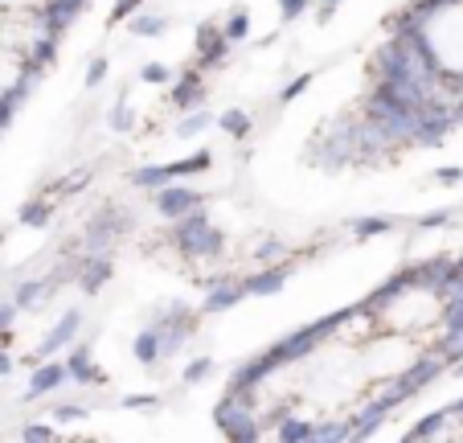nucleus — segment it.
<instances>
[{"instance_id": "nucleus-19", "label": "nucleus", "mask_w": 463, "mask_h": 443, "mask_svg": "<svg viewBox=\"0 0 463 443\" xmlns=\"http://www.w3.org/2000/svg\"><path fill=\"white\" fill-rule=\"evenodd\" d=\"M385 415H390V410H385V407H382V402H377V399H369L365 407H361L357 415L349 419V439H373V435L382 431Z\"/></svg>"}, {"instance_id": "nucleus-43", "label": "nucleus", "mask_w": 463, "mask_h": 443, "mask_svg": "<svg viewBox=\"0 0 463 443\" xmlns=\"http://www.w3.org/2000/svg\"><path fill=\"white\" fill-rule=\"evenodd\" d=\"M140 9H144V0H115V5H111V21L119 25V21H128L131 13H140Z\"/></svg>"}, {"instance_id": "nucleus-16", "label": "nucleus", "mask_w": 463, "mask_h": 443, "mask_svg": "<svg viewBox=\"0 0 463 443\" xmlns=\"http://www.w3.org/2000/svg\"><path fill=\"white\" fill-rule=\"evenodd\" d=\"M61 382H71V378H66V365H61V361H53V357H45V361H37V365H33V378H29L25 402L45 399V394H53Z\"/></svg>"}, {"instance_id": "nucleus-1", "label": "nucleus", "mask_w": 463, "mask_h": 443, "mask_svg": "<svg viewBox=\"0 0 463 443\" xmlns=\"http://www.w3.org/2000/svg\"><path fill=\"white\" fill-rule=\"evenodd\" d=\"M353 316H357V304L336 308V313H328V316H320V321H312V324H304V329H296V332H288V337H279L271 349H267V357L275 361V370L304 361V357L320 353L324 341L333 337V332H341L345 324L353 321Z\"/></svg>"}, {"instance_id": "nucleus-15", "label": "nucleus", "mask_w": 463, "mask_h": 443, "mask_svg": "<svg viewBox=\"0 0 463 443\" xmlns=\"http://www.w3.org/2000/svg\"><path fill=\"white\" fill-rule=\"evenodd\" d=\"M291 271H296V263H262V271H254V275H246V295H279L283 287H288Z\"/></svg>"}, {"instance_id": "nucleus-21", "label": "nucleus", "mask_w": 463, "mask_h": 443, "mask_svg": "<svg viewBox=\"0 0 463 443\" xmlns=\"http://www.w3.org/2000/svg\"><path fill=\"white\" fill-rule=\"evenodd\" d=\"M128 29H131V37H165L173 29V21L165 13H131Z\"/></svg>"}, {"instance_id": "nucleus-3", "label": "nucleus", "mask_w": 463, "mask_h": 443, "mask_svg": "<svg viewBox=\"0 0 463 443\" xmlns=\"http://www.w3.org/2000/svg\"><path fill=\"white\" fill-rule=\"evenodd\" d=\"M213 419H218L222 435L234 443H254L262 439V423L254 415V394H234L226 390V399L213 407Z\"/></svg>"}, {"instance_id": "nucleus-27", "label": "nucleus", "mask_w": 463, "mask_h": 443, "mask_svg": "<svg viewBox=\"0 0 463 443\" xmlns=\"http://www.w3.org/2000/svg\"><path fill=\"white\" fill-rule=\"evenodd\" d=\"M398 226V222H393V217H357V222H353V238H357V243H369V238H382V235H390V230Z\"/></svg>"}, {"instance_id": "nucleus-40", "label": "nucleus", "mask_w": 463, "mask_h": 443, "mask_svg": "<svg viewBox=\"0 0 463 443\" xmlns=\"http://www.w3.org/2000/svg\"><path fill=\"white\" fill-rule=\"evenodd\" d=\"M53 419H58V423H79V419H87V407H79V402H61V407H53Z\"/></svg>"}, {"instance_id": "nucleus-39", "label": "nucleus", "mask_w": 463, "mask_h": 443, "mask_svg": "<svg viewBox=\"0 0 463 443\" xmlns=\"http://www.w3.org/2000/svg\"><path fill=\"white\" fill-rule=\"evenodd\" d=\"M455 209H435V214H422L419 217V230H439V226H451Z\"/></svg>"}, {"instance_id": "nucleus-36", "label": "nucleus", "mask_w": 463, "mask_h": 443, "mask_svg": "<svg viewBox=\"0 0 463 443\" xmlns=\"http://www.w3.org/2000/svg\"><path fill=\"white\" fill-rule=\"evenodd\" d=\"M279 255H288V243H283V238H262L259 246H254V259L259 263H279Z\"/></svg>"}, {"instance_id": "nucleus-9", "label": "nucleus", "mask_w": 463, "mask_h": 443, "mask_svg": "<svg viewBox=\"0 0 463 443\" xmlns=\"http://www.w3.org/2000/svg\"><path fill=\"white\" fill-rule=\"evenodd\" d=\"M275 374V361L267 357V349L254 357H246V361L234 365V374H230V390L234 394H254L259 386H267V378Z\"/></svg>"}, {"instance_id": "nucleus-5", "label": "nucleus", "mask_w": 463, "mask_h": 443, "mask_svg": "<svg viewBox=\"0 0 463 443\" xmlns=\"http://www.w3.org/2000/svg\"><path fill=\"white\" fill-rule=\"evenodd\" d=\"M123 235H128V214H123L119 206H103L87 222V230H82V246L99 251V255H111V246L119 243Z\"/></svg>"}, {"instance_id": "nucleus-37", "label": "nucleus", "mask_w": 463, "mask_h": 443, "mask_svg": "<svg viewBox=\"0 0 463 443\" xmlns=\"http://www.w3.org/2000/svg\"><path fill=\"white\" fill-rule=\"evenodd\" d=\"M107 74H111V62H107L103 53H95V58L87 62V79H82V82H87V91H95V87H103Z\"/></svg>"}, {"instance_id": "nucleus-48", "label": "nucleus", "mask_w": 463, "mask_h": 443, "mask_svg": "<svg viewBox=\"0 0 463 443\" xmlns=\"http://www.w3.org/2000/svg\"><path fill=\"white\" fill-rule=\"evenodd\" d=\"M333 13L336 9H324V5H320V9H316V21H320V25H328V21H333Z\"/></svg>"}, {"instance_id": "nucleus-38", "label": "nucleus", "mask_w": 463, "mask_h": 443, "mask_svg": "<svg viewBox=\"0 0 463 443\" xmlns=\"http://www.w3.org/2000/svg\"><path fill=\"white\" fill-rule=\"evenodd\" d=\"M307 9H312V0H279V17L288 21V25H291V21L304 17Z\"/></svg>"}, {"instance_id": "nucleus-35", "label": "nucleus", "mask_w": 463, "mask_h": 443, "mask_svg": "<svg viewBox=\"0 0 463 443\" xmlns=\"http://www.w3.org/2000/svg\"><path fill=\"white\" fill-rule=\"evenodd\" d=\"M107 123H111L115 131H128L131 123H136V115H131V99H128V95H119V103L111 107V115H107Z\"/></svg>"}, {"instance_id": "nucleus-12", "label": "nucleus", "mask_w": 463, "mask_h": 443, "mask_svg": "<svg viewBox=\"0 0 463 443\" xmlns=\"http://www.w3.org/2000/svg\"><path fill=\"white\" fill-rule=\"evenodd\" d=\"M230 50H234V45L226 42L222 25H213V21L197 25V66H202V70H218V66H226Z\"/></svg>"}, {"instance_id": "nucleus-42", "label": "nucleus", "mask_w": 463, "mask_h": 443, "mask_svg": "<svg viewBox=\"0 0 463 443\" xmlns=\"http://www.w3.org/2000/svg\"><path fill=\"white\" fill-rule=\"evenodd\" d=\"M87 181H90V169H79L74 177H66V181L58 185V193H61V197H71V193H82V185H87Z\"/></svg>"}, {"instance_id": "nucleus-23", "label": "nucleus", "mask_w": 463, "mask_h": 443, "mask_svg": "<svg viewBox=\"0 0 463 443\" xmlns=\"http://www.w3.org/2000/svg\"><path fill=\"white\" fill-rule=\"evenodd\" d=\"M131 353H136V361H140L144 370H152V365L160 361V332L152 329V324L148 329H140L136 332V341H131Z\"/></svg>"}, {"instance_id": "nucleus-11", "label": "nucleus", "mask_w": 463, "mask_h": 443, "mask_svg": "<svg viewBox=\"0 0 463 443\" xmlns=\"http://www.w3.org/2000/svg\"><path fill=\"white\" fill-rule=\"evenodd\" d=\"M246 300V284L242 279H213L205 284V295H202V316H218V313H230Z\"/></svg>"}, {"instance_id": "nucleus-20", "label": "nucleus", "mask_w": 463, "mask_h": 443, "mask_svg": "<svg viewBox=\"0 0 463 443\" xmlns=\"http://www.w3.org/2000/svg\"><path fill=\"white\" fill-rule=\"evenodd\" d=\"M53 62H58V37H50V34H37L21 66H25L29 74H37V79H42V74L53 66Z\"/></svg>"}, {"instance_id": "nucleus-31", "label": "nucleus", "mask_w": 463, "mask_h": 443, "mask_svg": "<svg viewBox=\"0 0 463 443\" xmlns=\"http://www.w3.org/2000/svg\"><path fill=\"white\" fill-rule=\"evenodd\" d=\"M173 79H176V70L168 62H144L140 66V82H148V87H168Z\"/></svg>"}, {"instance_id": "nucleus-30", "label": "nucleus", "mask_w": 463, "mask_h": 443, "mask_svg": "<svg viewBox=\"0 0 463 443\" xmlns=\"http://www.w3.org/2000/svg\"><path fill=\"white\" fill-rule=\"evenodd\" d=\"M312 439H320V443L349 439V419H320V423H312Z\"/></svg>"}, {"instance_id": "nucleus-2", "label": "nucleus", "mask_w": 463, "mask_h": 443, "mask_svg": "<svg viewBox=\"0 0 463 443\" xmlns=\"http://www.w3.org/2000/svg\"><path fill=\"white\" fill-rule=\"evenodd\" d=\"M168 238H173V246L181 255H189V259H222V255H226V235L205 217V209H193V214L176 217Z\"/></svg>"}, {"instance_id": "nucleus-14", "label": "nucleus", "mask_w": 463, "mask_h": 443, "mask_svg": "<svg viewBox=\"0 0 463 443\" xmlns=\"http://www.w3.org/2000/svg\"><path fill=\"white\" fill-rule=\"evenodd\" d=\"M66 378H71L74 386H107V374L95 365V353H90V345H71L66 349Z\"/></svg>"}, {"instance_id": "nucleus-13", "label": "nucleus", "mask_w": 463, "mask_h": 443, "mask_svg": "<svg viewBox=\"0 0 463 443\" xmlns=\"http://www.w3.org/2000/svg\"><path fill=\"white\" fill-rule=\"evenodd\" d=\"M205 79L202 70H181L173 82H168V103L176 107V111H193V107H205Z\"/></svg>"}, {"instance_id": "nucleus-50", "label": "nucleus", "mask_w": 463, "mask_h": 443, "mask_svg": "<svg viewBox=\"0 0 463 443\" xmlns=\"http://www.w3.org/2000/svg\"><path fill=\"white\" fill-rule=\"evenodd\" d=\"M455 374H459V378H463V357H459V361H455Z\"/></svg>"}, {"instance_id": "nucleus-18", "label": "nucleus", "mask_w": 463, "mask_h": 443, "mask_svg": "<svg viewBox=\"0 0 463 443\" xmlns=\"http://www.w3.org/2000/svg\"><path fill=\"white\" fill-rule=\"evenodd\" d=\"M50 295H53L50 279H21V284L13 287V304H17V313H37V308H45Z\"/></svg>"}, {"instance_id": "nucleus-25", "label": "nucleus", "mask_w": 463, "mask_h": 443, "mask_svg": "<svg viewBox=\"0 0 463 443\" xmlns=\"http://www.w3.org/2000/svg\"><path fill=\"white\" fill-rule=\"evenodd\" d=\"M205 169H213L210 148H202V152H193V157H184V160H173V165H168V177H173V181H184V177H197V173H205Z\"/></svg>"}, {"instance_id": "nucleus-6", "label": "nucleus", "mask_w": 463, "mask_h": 443, "mask_svg": "<svg viewBox=\"0 0 463 443\" xmlns=\"http://www.w3.org/2000/svg\"><path fill=\"white\" fill-rule=\"evenodd\" d=\"M79 332H82V313H79V308L61 313L58 321H53V329L45 332V337L37 341V349L29 353V365L45 361V357H53V353H66V349H71L74 341H79Z\"/></svg>"}, {"instance_id": "nucleus-41", "label": "nucleus", "mask_w": 463, "mask_h": 443, "mask_svg": "<svg viewBox=\"0 0 463 443\" xmlns=\"http://www.w3.org/2000/svg\"><path fill=\"white\" fill-rule=\"evenodd\" d=\"M119 407L123 410H152L156 407V394H123Z\"/></svg>"}, {"instance_id": "nucleus-4", "label": "nucleus", "mask_w": 463, "mask_h": 443, "mask_svg": "<svg viewBox=\"0 0 463 443\" xmlns=\"http://www.w3.org/2000/svg\"><path fill=\"white\" fill-rule=\"evenodd\" d=\"M197 316L184 300H173V304L160 313V321H152V329L160 332V357H176L184 345L193 341V332H197Z\"/></svg>"}, {"instance_id": "nucleus-47", "label": "nucleus", "mask_w": 463, "mask_h": 443, "mask_svg": "<svg viewBox=\"0 0 463 443\" xmlns=\"http://www.w3.org/2000/svg\"><path fill=\"white\" fill-rule=\"evenodd\" d=\"M13 374V357H5V349H0V378Z\"/></svg>"}, {"instance_id": "nucleus-28", "label": "nucleus", "mask_w": 463, "mask_h": 443, "mask_svg": "<svg viewBox=\"0 0 463 443\" xmlns=\"http://www.w3.org/2000/svg\"><path fill=\"white\" fill-rule=\"evenodd\" d=\"M136 189H160V185H168L173 177H168V165H140V169H131L128 177Z\"/></svg>"}, {"instance_id": "nucleus-22", "label": "nucleus", "mask_w": 463, "mask_h": 443, "mask_svg": "<svg viewBox=\"0 0 463 443\" xmlns=\"http://www.w3.org/2000/svg\"><path fill=\"white\" fill-rule=\"evenodd\" d=\"M50 217H53V201L50 197H29L25 206L17 209V222L29 230H45L50 226Z\"/></svg>"}, {"instance_id": "nucleus-7", "label": "nucleus", "mask_w": 463, "mask_h": 443, "mask_svg": "<svg viewBox=\"0 0 463 443\" xmlns=\"http://www.w3.org/2000/svg\"><path fill=\"white\" fill-rule=\"evenodd\" d=\"M87 5L90 0H42V5H37V34H50L61 42V34L82 17Z\"/></svg>"}, {"instance_id": "nucleus-17", "label": "nucleus", "mask_w": 463, "mask_h": 443, "mask_svg": "<svg viewBox=\"0 0 463 443\" xmlns=\"http://www.w3.org/2000/svg\"><path fill=\"white\" fill-rule=\"evenodd\" d=\"M262 427H271L275 439L283 443H307L312 439V419H299V415H288V410H275L271 419H259Z\"/></svg>"}, {"instance_id": "nucleus-44", "label": "nucleus", "mask_w": 463, "mask_h": 443, "mask_svg": "<svg viewBox=\"0 0 463 443\" xmlns=\"http://www.w3.org/2000/svg\"><path fill=\"white\" fill-rule=\"evenodd\" d=\"M53 435H58V431H53L50 423H29V427H21V439H29V443H33V439H53Z\"/></svg>"}, {"instance_id": "nucleus-46", "label": "nucleus", "mask_w": 463, "mask_h": 443, "mask_svg": "<svg viewBox=\"0 0 463 443\" xmlns=\"http://www.w3.org/2000/svg\"><path fill=\"white\" fill-rule=\"evenodd\" d=\"M435 181H439V185H459V181H463V169H439Z\"/></svg>"}, {"instance_id": "nucleus-33", "label": "nucleus", "mask_w": 463, "mask_h": 443, "mask_svg": "<svg viewBox=\"0 0 463 443\" xmlns=\"http://www.w3.org/2000/svg\"><path fill=\"white\" fill-rule=\"evenodd\" d=\"M312 82H316V74H312V70H304V74H296V79H291L288 87H283L279 95H275V103H279V107H291L299 95H304L307 87H312Z\"/></svg>"}, {"instance_id": "nucleus-10", "label": "nucleus", "mask_w": 463, "mask_h": 443, "mask_svg": "<svg viewBox=\"0 0 463 443\" xmlns=\"http://www.w3.org/2000/svg\"><path fill=\"white\" fill-rule=\"evenodd\" d=\"M111 271H115L111 255L87 251V255H79V259H74V284H79L87 295H99V292H103V284L111 279Z\"/></svg>"}, {"instance_id": "nucleus-29", "label": "nucleus", "mask_w": 463, "mask_h": 443, "mask_svg": "<svg viewBox=\"0 0 463 443\" xmlns=\"http://www.w3.org/2000/svg\"><path fill=\"white\" fill-rule=\"evenodd\" d=\"M205 128H213V115L205 111V107H193V111H184V120L176 123V136H181V140H193V136H202Z\"/></svg>"}, {"instance_id": "nucleus-49", "label": "nucleus", "mask_w": 463, "mask_h": 443, "mask_svg": "<svg viewBox=\"0 0 463 443\" xmlns=\"http://www.w3.org/2000/svg\"><path fill=\"white\" fill-rule=\"evenodd\" d=\"M320 5H324V9H341L345 0H320Z\"/></svg>"}, {"instance_id": "nucleus-34", "label": "nucleus", "mask_w": 463, "mask_h": 443, "mask_svg": "<svg viewBox=\"0 0 463 443\" xmlns=\"http://www.w3.org/2000/svg\"><path fill=\"white\" fill-rule=\"evenodd\" d=\"M213 370H218V365H213V357H193V361L184 365L181 382H184V386H197V382H205V378H210Z\"/></svg>"}, {"instance_id": "nucleus-26", "label": "nucleus", "mask_w": 463, "mask_h": 443, "mask_svg": "<svg viewBox=\"0 0 463 443\" xmlns=\"http://www.w3.org/2000/svg\"><path fill=\"white\" fill-rule=\"evenodd\" d=\"M222 34H226L230 45H242L246 37H250V9H246V5H234L230 17L222 21Z\"/></svg>"}, {"instance_id": "nucleus-45", "label": "nucleus", "mask_w": 463, "mask_h": 443, "mask_svg": "<svg viewBox=\"0 0 463 443\" xmlns=\"http://www.w3.org/2000/svg\"><path fill=\"white\" fill-rule=\"evenodd\" d=\"M13 321H17V304H13V300H0V332L13 329Z\"/></svg>"}, {"instance_id": "nucleus-32", "label": "nucleus", "mask_w": 463, "mask_h": 443, "mask_svg": "<svg viewBox=\"0 0 463 443\" xmlns=\"http://www.w3.org/2000/svg\"><path fill=\"white\" fill-rule=\"evenodd\" d=\"M443 423H447V410H435V415H427L422 423H414L411 431H406V439H435V435H443Z\"/></svg>"}, {"instance_id": "nucleus-24", "label": "nucleus", "mask_w": 463, "mask_h": 443, "mask_svg": "<svg viewBox=\"0 0 463 443\" xmlns=\"http://www.w3.org/2000/svg\"><path fill=\"white\" fill-rule=\"evenodd\" d=\"M213 123H218V128L226 131L230 140H246V136H250V128H254L250 111H242V107H230V111L213 115Z\"/></svg>"}, {"instance_id": "nucleus-8", "label": "nucleus", "mask_w": 463, "mask_h": 443, "mask_svg": "<svg viewBox=\"0 0 463 443\" xmlns=\"http://www.w3.org/2000/svg\"><path fill=\"white\" fill-rule=\"evenodd\" d=\"M152 201H156V214L165 217V222H176V217H184V214H193V209L205 206L202 193L189 189V185H176V181L152 189Z\"/></svg>"}]
</instances>
